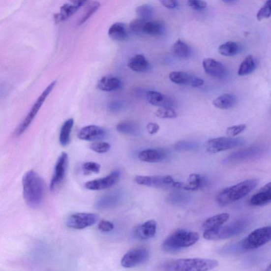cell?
I'll use <instances>...</instances> for the list:
<instances>
[{
  "instance_id": "1",
  "label": "cell",
  "mask_w": 271,
  "mask_h": 271,
  "mask_svg": "<svg viewBox=\"0 0 271 271\" xmlns=\"http://www.w3.org/2000/svg\"><path fill=\"white\" fill-rule=\"evenodd\" d=\"M23 186L26 203L32 209H36L42 203L44 197L45 184L43 179L35 171H28L23 177Z\"/></svg>"
},
{
  "instance_id": "2",
  "label": "cell",
  "mask_w": 271,
  "mask_h": 271,
  "mask_svg": "<svg viewBox=\"0 0 271 271\" xmlns=\"http://www.w3.org/2000/svg\"><path fill=\"white\" fill-rule=\"evenodd\" d=\"M259 183V180L252 179L227 187L221 190L217 194V203L221 206H226L237 202L246 196Z\"/></svg>"
},
{
  "instance_id": "3",
  "label": "cell",
  "mask_w": 271,
  "mask_h": 271,
  "mask_svg": "<svg viewBox=\"0 0 271 271\" xmlns=\"http://www.w3.org/2000/svg\"><path fill=\"white\" fill-rule=\"evenodd\" d=\"M199 238L197 232L178 229L164 241L162 247L166 252L175 253L195 244Z\"/></svg>"
},
{
  "instance_id": "4",
  "label": "cell",
  "mask_w": 271,
  "mask_h": 271,
  "mask_svg": "<svg viewBox=\"0 0 271 271\" xmlns=\"http://www.w3.org/2000/svg\"><path fill=\"white\" fill-rule=\"evenodd\" d=\"M216 260L207 259H184L171 261L162 265V268L170 271H206L218 266Z\"/></svg>"
},
{
  "instance_id": "5",
  "label": "cell",
  "mask_w": 271,
  "mask_h": 271,
  "mask_svg": "<svg viewBox=\"0 0 271 271\" xmlns=\"http://www.w3.org/2000/svg\"><path fill=\"white\" fill-rule=\"evenodd\" d=\"M250 224L249 220L243 218L227 225L205 231L204 238L208 241H220L235 237L244 233Z\"/></svg>"
},
{
  "instance_id": "6",
  "label": "cell",
  "mask_w": 271,
  "mask_h": 271,
  "mask_svg": "<svg viewBox=\"0 0 271 271\" xmlns=\"http://www.w3.org/2000/svg\"><path fill=\"white\" fill-rule=\"evenodd\" d=\"M135 181L138 184L162 189H182L183 184L170 176H138Z\"/></svg>"
},
{
  "instance_id": "7",
  "label": "cell",
  "mask_w": 271,
  "mask_h": 271,
  "mask_svg": "<svg viewBox=\"0 0 271 271\" xmlns=\"http://www.w3.org/2000/svg\"><path fill=\"white\" fill-rule=\"evenodd\" d=\"M56 85H57V81H55L52 82L39 96L36 102L34 103L29 114L27 115L23 122L19 125V126L16 129L15 132L16 137H18L23 135L24 132L30 127L34 118L37 115L40 108L43 106L48 96L51 93Z\"/></svg>"
},
{
  "instance_id": "8",
  "label": "cell",
  "mask_w": 271,
  "mask_h": 271,
  "mask_svg": "<svg viewBox=\"0 0 271 271\" xmlns=\"http://www.w3.org/2000/svg\"><path fill=\"white\" fill-rule=\"evenodd\" d=\"M271 227L266 226L255 229L242 241L241 247L245 250L258 248L271 240Z\"/></svg>"
},
{
  "instance_id": "9",
  "label": "cell",
  "mask_w": 271,
  "mask_h": 271,
  "mask_svg": "<svg viewBox=\"0 0 271 271\" xmlns=\"http://www.w3.org/2000/svg\"><path fill=\"white\" fill-rule=\"evenodd\" d=\"M244 143V140L240 138L221 137L208 141L206 144V149L209 153L216 154L239 147Z\"/></svg>"
},
{
  "instance_id": "10",
  "label": "cell",
  "mask_w": 271,
  "mask_h": 271,
  "mask_svg": "<svg viewBox=\"0 0 271 271\" xmlns=\"http://www.w3.org/2000/svg\"><path fill=\"white\" fill-rule=\"evenodd\" d=\"M150 258L148 249L144 247H135L124 255L121 264L124 268H131L148 262Z\"/></svg>"
},
{
  "instance_id": "11",
  "label": "cell",
  "mask_w": 271,
  "mask_h": 271,
  "mask_svg": "<svg viewBox=\"0 0 271 271\" xmlns=\"http://www.w3.org/2000/svg\"><path fill=\"white\" fill-rule=\"evenodd\" d=\"M99 219L98 215L93 213L78 212L71 215L66 221L68 227L81 230L94 225Z\"/></svg>"
},
{
  "instance_id": "12",
  "label": "cell",
  "mask_w": 271,
  "mask_h": 271,
  "mask_svg": "<svg viewBox=\"0 0 271 271\" xmlns=\"http://www.w3.org/2000/svg\"><path fill=\"white\" fill-rule=\"evenodd\" d=\"M68 165V155L62 152L56 163L54 172L50 183V190H57L65 178Z\"/></svg>"
},
{
  "instance_id": "13",
  "label": "cell",
  "mask_w": 271,
  "mask_h": 271,
  "mask_svg": "<svg viewBox=\"0 0 271 271\" xmlns=\"http://www.w3.org/2000/svg\"><path fill=\"white\" fill-rule=\"evenodd\" d=\"M121 172L115 170L105 177L90 181L85 184L86 188L90 190L98 191L106 190L113 186L120 180Z\"/></svg>"
},
{
  "instance_id": "14",
  "label": "cell",
  "mask_w": 271,
  "mask_h": 271,
  "mask_svg": "<svg viewBox=\"0 0 271 271\" xmlns=\"http://www.w3.org/2000/svg\"><path fill=\"white\" fill-rule=\"evenodd\" d=\"M170 80L175 84L198 88L204 85V81L201 78L184 72H172L169 75Z\"/></svg>"
},
{
  "instance_id": "15",
  "label": "cell",
  "mask_w": 271,
  "mask_h": 271,
  "mask_svg": "<svg viewBox=\"0 0 271 271\" xmlns=\"http://www.w3.org/2000/svg\"><path fill=\"white\" fill-rule=\"evenodd\" d=\"M263 149L258 147H252L245 150L235 152L227 157L224 160V164H234L249 160L250 159L261 155Z\"/></svg>"
},
{
  "instance_id": "16",
  "label": "cell",
  "mask_w": 271,
  "mask_h": 271,
  "mask_svg": "<svg viewBox=\"0 0 271 271\" xmlns=\"http://www.w3.org/2000/svg\"><path fill=\"white\" fill-rule=\"evenodd\" d=\"M106 134L103 128L96 125H89L80 130L78 138L83 141L93 142L101 140Z\"/></svg>"
},
{
  "instance_id": "17",
  "label": "cell",
  "mask_w": 271,
  "mask_h": 271,
  "mask_svg": "<svg viewBox=\"0 0 271 271\" xmlns=\"http://www.w3.org/2000/svg\"><path fill=\"white\" fill-rule=\"evenodd\" d=\"M157 231V222L154 220L146 221L138 226L134 232L136 239L146 241L154 237Z\"/></svg>"
},
{
  "instance_id": "18",
  "label": "cell",
  "mask_w": 271,
  "mask_h": 271,
  "mask_svg": "<svg viewBox=\"0 0 271 271\" xmlns=\"http://www.w3.org/2000/svg\"><path fill=\"white\" fill-rule=\"evenodd\" d=\"M122 198V193L120 191H115L109 193L99 199L95 204L97 210L105 211L116 207Z\"/></svg>"
},
{
  "instance_id": "19",
  "label": "cell",
  "mask_w": 271,
  "mask_h": 271,
  "mask_svg": "<svg viewBox=\"0 0 271 271\" xmlns=\"http://www.w3.org/2000/svg\"><path fill=\"white\" fill-rule=\"evenodd\" d=\"M203 65L205 72L212 77L221 78L224 77L226 73L225 66L214 59L208 58L204 60Z\"/></svg>"
},
{
  "instance_id": "20",
  "label": "cell",
  "mask_w": 271,
  "mask_h": 271,
  "mask_svg": "<svg viewBox=\"0 0 271 271\" xmlns=\"http://www.w3.org/2000/svg\"><path fill=\"white\" fill-rule=\"evenodd\" d=\"M271 201V183L269 182L256 192L250 199L249 203L255 207L266 206Z\"/></svg>"
},
{
  "instance_id": "21",
  "label": "cell",
  "mask_w": 271,
  "mask_h": 271,
  "mask_svg": "<svg viewBox=\"0 0 271 271\" xmlns=\"http://www.w3.org/2000/svg\"><path fill=\"white\" fill-rule=\"evenodd\" d=\"M147 98L151 105L156 107L172 108L174 105L172 100L169 97L157 91H149Z\"/></svg>"
},
{
  "instance_id": "22",
  "label": "cell",
  "mask_w": 271,
  "mask_h": 271,
  "mask_svg": "<svg viewBox=\"0 0 271 271\" xmlns=\"http://www.w3.org/2000/svg\"><path fill=\"white\" fill-rule=\"evenodd\" d=\"M166 156L164 151L156 149L145 150L141 151L138 154V158L141 161L150 163L162 162Z\"/></svg>"
},
{
  "instance_id": "23",
  "label": "cell",
  "mask_w": 271,
  "mask_h": 271,
  "mask_svg": "<svg viewBox=\"0 0 271 271\" xmlns=\"http://www.w3.org/2000/svg\"><path fill=\"white\" fill-rule=\"evenodd\" d=\"M121 87V80L115 76H104L98 83V88L103 91H114L120 90Z\"/></svg>"
},
{
  "instance_id": "24",
  "label": "cell",
  "mask_w": 271,
  "mask_h": 271,
  "mask_svg": "<svg viewBox=\"0 0 271 271\" xmlns=\"http://www.w3.org/2000/svg\"><path fill=\"white\" fill-rule=\"evenodd\" d=\"M108 35L111 39L117 41H123L128 37V32L126 25L122 23H116L110 27Z\"/></svg>"
},
{
  "instance_id": "25",
  "label": "cell",
  "mask_w": 271,
  "mask_h": 271,
  "mask_svg": "<svg viewBox=\"0 0 271 271\" xmlns=\"http://www.w3.org/2000/svg\"><path fill=\"white\" fill-rule=\"evenodd\" d=\"M238 102V98L235 95L226 93L215 99L213 105L218 109L226 110L234 107Z\"/></svg>"
},
{
  "instance_id": "26",
  "label": "cell",
  "mask_w": 271,
  "mask_h": 271,
  "mask_svg": "<svg viewBox=\"0 0 271 271\" xmlns=\"http://www.w3.org/2000/svg\"><path fill=\"white\" fill-rule=\"evenodd\" d=\"M230 218V214L228 213H222L215 215L206 219L203 224L204 231L211 230L223 225Z\"/></svg>"
},
{
  "instance_id": "27",
  "label": "cell",
  "mask_w": 271,
  "mask_h": 271,
  "mask_svg": "<svg viewBox=\"0 0 271 271\" xmlns=\"http://www.w3.org/2000/svg\"><path fill=\"white\" fill-rule=\"evenodd\" d=\"M206 183L205 179L198 174H191L187 179L185 183H183L182 189L188 191H194L200 190Z\"/></svg>"
},
{
  "instance_id": "28",
  "label": "cell",
  "mask_w": 271,
  "mask_h": 271,
  "mask_svg": "<svg viewBox=\"0 0 271 271\" xmlns=\"http://www.w3.org/2000/svg\"><path fill=\"white\" fill-rule=\"evenodd\" d=\"M128 66L136 72H145L149 68V61L142 55H136L132 57L128 62Z\"/></svg>"
},
{
  "instance_id": "29",
  "label": "cell",
  "mask_w": 271,
  "mask_h": 271,
  "mask_svg": "<svg viewBox=\"0 0 271 271\" xmlns=\"http://www.w3.org/2000/svg\"><path fill=\"white\" fill-rule=\"evenodd\" d=\"M74 122L73 118H70L62 124L60 134V142L62 147H66L70 142L71 134Z\"/></svg>"
},
{
  "instance_id": "30",
  "label": "cell",
  "mask_w": 271,
  "mask_h": 271,
  "mask_svg": "<svg viewBox=\"0 0 271 271\" xmlns=\"http://www.w3.org/2000/svg\"><path fill=\"white\" fill-rule=\"evenodd\" d=\"M172 51L176 57L182 59H189L191 55L190 47L180 39L173 44Z\"/></svg>"
},
{
  "instance_id": "31",
  "label": "cell",
  "mask_w": 271,
  "mask_h": 271,
  "mask_svg": "<svg viewBox=\"0 0 271 271\" xmlns=\"http://www.w3.org/2000/svg\"><path fill=\"white\" fill-rule=\"evenodd\" d=\"M79 9V7L75 6L72 4H65L61 6L60 12L56 14L55 15V21L58 23L64 22V21L66 20L73 15Z\"/></svg>"
},
{
  "instance_id": "32",
  "label": "cell",
  "mask_w": 271,
  "mask_h": 271,
  "mask_svg": "<svg viewBox=\"0 0 271 271\" xmlns=\"http://www.w3.org/2000/svg\"><path fill=\"white\" fill-rule=\"evenodd\" d=\"M257 67V61L252 55H248L240 65L238 74L245 76L252 73Z\"/></svg>"
},
{
  "instance_id": "33",
  "label": "cell",
  "mask_w": 271,
  "mask_h": 271,
  "mask_svg": "<svg viewBox=\"0 0 271 271\" xmlns=\"http://www.w3.org/2000/svg\"><path fill=\"white\" fill-rule=\"evenodd\" d=\"M164 26L160 22L152 21L147 22L144 27V33L151 36H159L164 32Z\"/></svg>"
},
{
  "instance_id": "34",
  "label": "cell",
  "mask_w": 271,
  "mask_h": 271,
  "mask_svg": "<svg viewBox=\"0 0 271 271\" xmlns=\"http://www.w3.org/2000/svg\"><path fill=\"white\" fill-rule=\"evenodd\" d=\"M241 51L240 45L233 41H228L220 45L218 48L220 54L225 57H231L238 55Z\"/></svg>"
},
{
  "instance_id": "35",
  "label": "cell",
  "mask_w": 271,
  "mask_h": 271,
  "mask_svg": "<svg viewBox=\"0 0 271 271\" xmlns=\"http://www.w3.org/2000/svg\"><path fill=\"white\" fill-rule=\"evenodd\" d=\"M100 6V3L99 2L93 1L90 3L84 11V13L78 21V25L81 26L85 24L89 19L91 17L93 14L98 10Z\"/></svg>"
},
{
  "instance_id": "36",
  "label": "cell",
  "mask_w": 271,
  "mask_h": 271,
  "mask_svg": "<svg viewBox=\"0 0 271 271\" xmlns=\"http://www.w3.org/2000/svg\"><path fill=\"white\" fill-rule=\"evenodd\" d=\"M136 13L139 18L149 22L154 15V9L148 4H144L137 7Z\"/></svg>"
},
{
  "instance_id": "37",
  "label": "cell",
  "mask_w": 271,
  "mask_h": 271,
  "mask_svg": "<svg viewBox=\"0 0 271 271\" xmlns=\"http://www.w3.org/2000/svg\"><path fill=\"white\" fill-rule=\"evenodd\" d=\"M119 133L128 135H134L137 133L138 128L136 125L128 122H122L118 123L116 126Z\"/></svg>"
},
{
  "instance_id": "38",
  "label": "cell",
  "mask_w": 271,
  "mask_h": 271,
  "mask_svg": "<svg viewBox=\"0 0 271 271\" xmlns=\"http://www.w3.org/2000/svg\"><path fill=\"white\" fill-rule=\"evenodd\" d=\"M168 200L173 204L184 205L189 202L191 197L184 193L176 192L170 194Z\"/></svg>"
},
{
  "instance_id": "39",
  "label": "cell",
  "mask_w": 271,
  "mask_h": 271,
  "mask_svg": "<svg viewBox=\"0 0 271 271\" xmlns=\"http://www.w3.org/2000/svg\"><path fill=\"white\" fill-rule=\"evenodd\" d=\"M156 116L161 119H175L178 115L176 110L170 107L159 108L155 113Z\"/></svg>"
},
{
  "instance_id": "40",
  "label": "cell",
  "mask_w": 271,
  "mask_h": 271,
  "mask_svg": "<svg viewBox=\"0 0 271 271\" xmlns=\"http://www.w3.org/2000/svg\"><path fill=\"white\" fill-rule=\"evenodd\" d=\"M147 21L140 18L131 21L129 25L130 30L137 35H142L144 33V27Z\"/></svg>"
},
{
  "instance_id": "41",
  "label": "cell",
  "mask_w": 271,
  "mask_h": 271,
  "mask_svg": "<svg viewBox=\"0 0 271 271\" xmlns=\"http://www.w3.org/2000/svg\"><path fill=\"white\" fill-rule=\"evenodd\" d=\"M90 149L99 154L106 153L111 149V145L106 142H94L90 145Z\"/></svg>"
},
{
  "instance_id": "42",
  "label": "cell",
  "mask_w": 271,
  "mask_h": 271,
  "mask_svg": "<svg viewBox=\"0 0 271 271\" xmlns=\"http://www.w3.org/2000/svg\"><path fill=\"white\" fill-rule=\"evenodd\" d=\"M271 14V0H267L265 4L257 13V19L260 21L264 19L269 18Z\"/></svg>"
},
{
  "instance_id": "43",
  "label": "cell",
  "mask_w": 271,
  "mask_h": 271,
  "mask_svg": "<svg viewBox=\"0 0 271 271\" xmlns=\"http://www.w3.org/2000/svg\"><path fill=\"white\" fill-rule=\"evenodd\" d=\"M83 169L86 175L91 173L98 174L100 171L101 165L94 162H88L83 165Z\"/></svg>"
},
{
  "instance_id": "44",
  "label": "cell",
  "mask_w": 271,
  "mask_h": 271,
  "mask_svg": "<svg viewBox=\"0 0 271 271\" xmlns=\"http://www.w3.org/2000/svg\"><path fill=\"white\" fill-rule=\"evenodd\" d=\"M246 129V125L245 124L235 125V126L227 128L226 134L228 137H234L241 133Z\"/></svg>"
},
{
  "instance_id": "45",
  "label": "cell",
  "mask_w": 271,
  "mask_h": 271,
  "mask_svg": "<svg viewBox=\"0 0 271 271\" xmlns=\"http://www.w3.org/2000/svg\"><path fill=\"white\" fill-rule=\"evenodd\" d=\"M187 5L195 10H201L207 8V3L203 0H187Z\"/></svg>"
},
{
  "instance_id": "46",
  "label": "cell",
  "mask_w": 271,
  "mask_h": 271,
  "mask_svg": "<svg viewBox=\"0 0 271 271\" xmlns=\"http://www.w3.org/2000/svg\"><path fill=\"white\" fill-rule=\"evenodd\" d=\"M98 228L102 232L109 233L114 230L115 226L113 222L110 221L102 220L99 222Z\"/></svg>"
},
{
  "instance_id": "47",
  "label": "cell",
  "mask_w": 271,
  "mask_h": 271,
  "mask_svg": "<svg viewBox=\"0 0 271 271\" xmlns=\"http://www.w3.org/2000/svg\"><path fill=\"white\" fill-rule=\"evenodd\" d=\"M197 145L191 142H179L175 146L176 149L178 151H190L195 149Z\"/></svg>"
},
{
  "instance_id": "48",
  "label": "cell",
  "mask_w": 271,
  "mask_h": 271,
  "mask_svg": "<svg viewBox=\"0 0 271 271\" xmlns=\"http://www.w3.org/2000/svg\"><path fill=\"white\" fill-rule=\"evenodd\" d=\"M159 2L166 8L175 9L178 6V0H159Z\"/></svg>"
},
{
  "instance_id": "49",
  "label": "cell",
  "mask_w": 271,
  "mask_h": 271,
  "mask_svg": "<svg viewBox=\"0 0 271 271\" xmlns=\"http://www.w3.org/2000/svg\"><path fill=\"white\" fill-rule=\"evenodd\" d=\"M159 126L157 123L150 122L147 124V128L149 133L151 135H155L159 130Z\"/></svg>"
},
{
  "instance_id": "50",
  "label": "cell",
  "mask_w": 271,
  "mask_h": 271,
  "mask_svg": "<svg viewBox=\"0 0 271 271\" xmlns=\"http://www.w3.org/2000/svg\"><path fill=\"white\" fill-rule=\"evenodd\" d=\"M71 4L79 7L80 8L83 4H85L88 0H69Z\"/></svg>"
},
{
  "instance_id": "51",
  "label": "cell",
  "mask_w": 271,
  "mask_h": 271,
  "mask_svg": "<svg viewBox=\"0 0 271 271\" xmlns=\"http://www.w3.org/2000/svg\"><path fill=\"white\" fill-rule=\"evenodd\" d=\"M7 91V88L3 83H0V99L3 98Z\"/></svg>"
},
{
  "instance_id": "52",
  "label": "cell",
  "mask_w": 271,
  "mask_h": 271,
  "mask_svg": "<svg viewBox=\"0 0 271 271\" xmlns=\"http://www.w3.org/2000/svg\"><path fill=\"white\" fill-rule=\"evenodd\" d=\"M222 1L225 3H232L236 1V0H222Z\"/></svg>"
}]
</instances>
